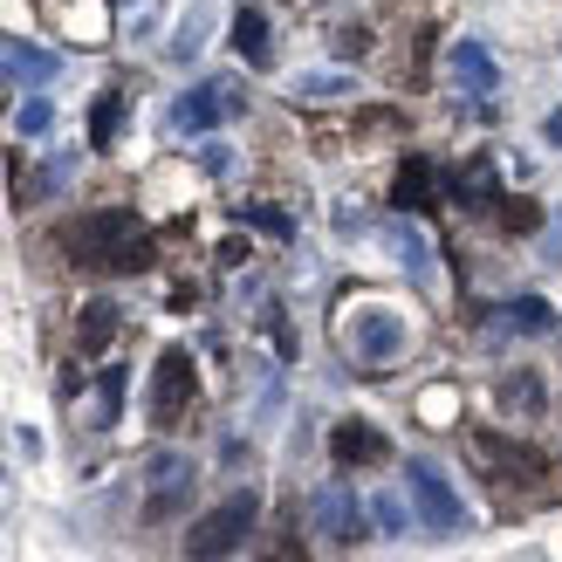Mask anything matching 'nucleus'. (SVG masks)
<instances>
[{"instance_id":"f257e3e1","label":"nucleus","mask_w":562,"mask_h":562,"mask_svg":"<svg viewBox=\"0 0 562 562\" xmlns=\"http://www.w3.org/2000/svg\"><path fill=\"white\" fill-rule=\"evenodd\" d=\"M63 255L97 274H137V268H151V234L131 206H90L63 227Z\"/></svg>"},{"instance_id":"f03ea898","label":"nucleus","mask_w":562,"mask_h":562,"mask_svg":"<svg viewBox=\"0 0 562 562\" xmlns=\"http://www.w3.org/2000/svg\"><path fill=\"white\" fill-rule=\"evenodd\" d=\"M467 460H473V473H481V481L508 487V494H536V487L549 481V460L536 453V446H521V439L494 432V426L467 432Z\"/></svg>"},{"instance_id":"7ed1b4c3","label":"nucleus","mask_w":562,"mask_h":562,"mask_svg":"<svg viewBox=\"0 0 562 562\" xmlns=\"http://www.w3.org/2000/svg\"><path fill=\"white\" fill-rule=\"evenodd\" d=\"M255 521H261V494H255V487H240V494H227L220 508H206L200 521H192L186 555H234L247 536H255Z\"/></svg>"},{"instance_id":"20e7f679","label":"nucleus","mask_w":562,"mask_h":562,"mask_svg":"<svg viewBox=\"0 0 562 562\" xmlns=\"http://www.w3.org/2000/svg\"><path fill=\"white\" fill-rule=\"evenodd\" d=\"M363 521H371V508L357 501L350 481H323L316 494H308V528H316L323 549H357L363 542Z\"/></svg>"},{"instance_id":"39448f33","label":"nucleus","mask_w":562,"mask_h":562,"mask_svg":"<svg viewBox=\"0 0 562 562\" xmlns=\"http://www.w3.org/2000/svg\"><path fill=\"white\" fill-rule=\"evenodd\" d=\"M405 487H412V508H418V521H426L432 536H453V528H467V501H460L453 481L439 473V460H412V467H405Z\"/></svg>"},{"instance_id":"423d86ee","label":"nucleus","mask_w":562,"mask_h":562,"mask_svg":"<svg viewBox=\"0 0 562 562\" xmlns=\"http://www.w3.org/2000/svg\"><path fill=\"white\" fill-rule=\"evenodd\" d=\"M247 110V97H240V82L234 76H206V82H192V90L179 97V110H172V124L186 131V137H206L213 124H227V117H240Z\"/></svg>"},{"instance_id":"0eeeda50","label":"nucleus","mask_w":562,"mask_h":562,"mask_svg":"<svg viewBox=\"0 0 562 562\" xmlns=\"http://www.w3.org/2000/svg\"><path fill=\"white\" fill-rule=\"evenodd\" d=\"M192 391H200V378H192V350L172 344L158 357V378H151V426H179V412L192 405Z\"/></svg>"},{"instance_id":"6e6552de","label":"nucleus","mask_w":562,"mask_h":562,"mask_svg":"<svg viewBox=\"0 0 562 562\" xmlns=\"http://www.w3.org/2000/svg\"><path fill=\"white\" fill-rule=\"evenodd\" d=\"M350 350H357L363 363H391V357L405 350V316H398V308H384V302L357 308V323H350Z\"/></svg>"},{"instance_id":"1a4fd4ad","label":"nucleus","mask_w":562,"mask_h":562,"mask_svg":"<svg viewBox=\"0 0 562 562\" xmlns=\"http://www.w3.org/2000/svg\"><path fill=\"white\" fill-rule=\"evenodd\" d=\"M145 481H151V501H145V515L151 521H165L186 501V487H192V460L186 453H151L145 460Z\"/></svg>"},{"instance_id":"9d476101","label":"nucleus","mask_w":562,"mask_h":562,"mask_svg":"<svg viewBox=\"0 0 562 562\" xmlns=\"http://www.w3.org/2000/svg\"><path fill=\"white\" fill-rule=\"evenodd\" d=\"M446 69H453V82L467 97H501V63L487 55V42H453V55H446Z\"/></svg>"},{"instance_id":"9b49d317","label":"nucleus","mask_w":562,"mask_h":562,"mask_svg":"<svg viewBox=\"0 0 562 562\" xmlns=\"http://www.w3.org/2000/svg\"><path fill=\"white\" fill-rule=\"evenodd\" d=\"M378 240L391 247V261H398L412 281H432V240L412 227V213H398V220H384L378 227Z\"/></svg>"},{"instance_id":"f8f14e48","label":"nucleus","mask_w":562,"mask_h":562,"mask_svg":"<svg viewBox=\"0 0 562 562\" xmlns=\"http://www.w3.org/2000/svg\"><path fill=\"white\" fill-rule=\"evenodd\" d=\"M329 453L344 460V467H378L391 446H384V432L371 426V418H344V426L329 432Z\"/></svg>"},{"instance_id":"ddd939ff","label":"nucleus","mask_w":562,"mask_h":562,"mask_svg":"<svg viewBox=\"0 0 562 562\" xmlns=\"http://www.w3.org/2000/svg\"><path fill=\"white\" fill-rule=\"evenodd\" d=\"M55 69H63V55H48V48H35V42L8 35V90H14V97H21V90H42Z\"/></svg>"},{"instance_id":"4468645a","label":"nucleus","mask_w":562,"mask_h":562,"mask_svg":"<svg viewBox=\"0 0 562 562\" xmlns=\"http://www.w3.org/2000/svg\"><path fill=\"white\" fill-rule=\"evenodd\" d=\"M432 158L426 151H412L405 165H398V179H391V206H398V213H426L432 206Z\"/></svg>"},{"instance_id":"2eb2a0df","label":"nucleus","mask_w":562,"mask_h":562,"mask_svg":"<svg viewBox=\"0 0 562 562\" xmlns=\"http://www.w3.org/2000/svg\"><path fill=\"white\" fill-rule=\"evenodd\" d=\"M117 329H124L117 302H82V316H76V344H82V357L110 350V344H117Z\"/></svg>"},{"instance_id":"dca6fc26","label":"nucleus","mask_w":562,"mask_h":562,"mask_svg":"<svg viewBox=\"0 0 562 562\" xmlns=\"http://www.w3.org/2000/svg\"><path fill=\"white\" fill-rule=\"evenodd\" d=\"M234 55L247 69H268L274 63V42H268V14L261 8H240L234 14Z\"/></svg>"},{"instance_id":"f3484780","label":"nucleus","mask_w":562,"mask_h":562,"mask_svg":"<svg viewBox=\"0 0 562 562\" xmlns=\"http://www.w3.org/2000/svg\"><path fill=\"white\" fill-rule=\"evenodd\" d=\"M494 316H501L494 329H508V336H515V329H521V336H549V329H555V308H549L542 295H515V302H501Z\"/></svg>"},{"instance_id":"a211bd4d","label":"nucleus","mask_w":562,"mask_h":562,"mask_svg":"<svg viewBox=\"0 0 562 562\" xmlns=\"http://www.w3.org/2000/svg\"><path fill=\"white\" fill-rule=\"evenodd\" d=\"M453 200H460L467 213H487V206H501V192H494V165H487V158H473L467 172H453Z\"/></svg>"},{"instance_id":"6ab92c4d","label":"nucleus","mask_w":562,"mask_h":562,"mask_svg":"<svg viewBox=\"0 0 562 562\" xmlns=\"http://www.w3.org/2000/svg\"><path fill=\"white\" fill-rule=\"evenodd\" d=\"M336 97H357L350 69H308V76H295V103H336Z\"/></svg>"},{"instance_id":"aec40b11","label":"nucleus","mask_w":562,"mask_h":562,"mask_svg":"<svg viewBox=\"0 0 562 562\" xmlns=\"http://www.w3.org/2000/svg\"><path fill=\"white\" fill-rule=\"evenodd\" d=\"M206 35H213V8H186L179 27H172V42H165V55H172V63H192V55L206 48Z\"/></svg>"},{"instance_id":"412c9836","label":"nucleus","mask_w":562,"mask_h":562,"mask_svg":"<svg viewBox=\"0 0 562 562\" xmlns=\"http://www.w3.org/2000/svg\"><path fill=\"white\" fill-rule=\"evenodd\" d=\"M117 124H124V90H103L97 97V117H90V151L117 145Z\"/></svg>"},{"instance_id":"4be33fe9","label":"nucleus","mask_w":562,"mask_h":562,"mask_svg":"<svg viewBox=\"0 0 562 562\" xmlns=\"http://www.w3.org/2000/svg\"><path fill=\"white\" fill-rule=\"evenodd\" d=\"M110 426H124V371L117 363L97 378V432H110Z\"/></svg>"},{"instance_id":"5701e85b","label":"nucleus","mask_w":562,"mask_h":562,"mask_svg":"<svg viewBox=\"0 0 562 562\" xmlns=\"http://www.w3.org/2000/svg\"><path fill=\"white\" fill-rule=\"evenodd\" d=\"M501 405L536 418V412H542V378H536V371H508V378H501Z\"/></svg>"},{"instance_id":"b1692460","label":"nucleus","mask_w":562,"mask_h":562,"mask_svg":"<svg viewBox=\"0 0 562 562\" xmlns=\"http://www.w3.org/2000/svg\"><path fill=\"white\" fill-rule=\"evenodd\" d=\"M234 220H240V227H261L268 240H289V234H295V220L281 213V206H240Z\"/></svg>"},{"instance_id":"393cba45","label":"nucleus","mask_w":562,"mask_h":562,"mask_svg":"<svg viewBox=\"0 0 562 562\" xmlns=\"http://www.w3.org/2000/svg\"><path fill=\"white\" fill-rule=\"evenodd\" d=\"M76 165H82V151H55V158L42 165V179H35V192H42V200H55V192H63V186L76 179Z\"/></svg>"},{"instance_id":"a878e982","label":"nucleus","mask_w":562,"mask_h":562,"mask_svg":"<svg viewBox=\"0 0 562 562\" xmlns=\"http://www.w3.org/2000/svg\"><path fill=\"white\" fill-rule=\"evenodd\" d=\"M48 124H55V103H48V97H21V103H14V131H21V137H42Z\"/></svg>"},{"instance_id":"bb28decb","label":"nucleus","mask_w":562,"mask_h":562,"mask_svg":"<svg viewBox=\"0 0 562 562\" xmlns=\"http://www.w3.org/2000/svg\"><path fill=\"white\" fill-rule=\"evenodd\" d=\"M371 521L384 528V536H405V528H412V508H405V494H378V501H371Z\"/></svg>"},{"instance_id":"cd10ccee","label":"nucleus","mask_w":562,"mask_h":562,"mask_svg":"<svg viewBox=\"0 0 562 562\" xmlns=\"http://www.w3.org/2000/svg\"><path fill=\"white\" fill-rule=\"evenodd\" d=\"M261 329L274 336V350H281V363H295V357H302V344H295V329H289V316H281V308H261Z\"/></svg>"},{"instance_id":"c85d7f7f","label":"nucleus","mask_w":562,"mask_h":562,"mask_svg":"<svg viewBox=\"0 0 562 562\" xmlns=\"http://www.w3.org/2000/svg\"><path fill=\"white\" fill-rule=\"evenodd\" d=\"M200 172L206 179H227L234 172V145H227V137H206V145H200Z\"/></svg>"},{"instance_id":"c756f323","label":"nucleus","mask_w":562,"mask_h":562,"mask_svg":"<svg viewBox=\"0 0 562 562\" xmlns=\"http://www.w3.org/2000/svg\"><path fill=\"white\" fill-rule=\"evenodd\" d=\"M501 227H508V234H536V227H542V206H528V200H501Z\"/></svg>"},{"instance_id":"7c9ffc66","label":"nucleus","mask_w":562,"mask_h":562,"mask_svg":"<svg viewBox=\"0 0 562 562\" xmlns=\"http://www.w3.org/2000/svg\"><path fill=\"white\" fill-rule=\"evenodd\" d=\"M542 261H549V268H562V206L549 213V234H542Z\"/></svg>"},{"instance_id":"2f4dec72","label":"nucleus","mask_w":562,"mask_h":562,"mask_svg":"<svg viewBox=\"0 0 562 562\" xmlns=\"http://www.w3.org/2000/svg\"><path fill=\"white\" fill-rule=\"evenodd\" d=\"M371 48V27H336V55H363Z\"/></svg>"},{"instance_id":"473e14b6","label":"nucleus","mask_w":562,"mask_h":562,"mask_svg":"<svg viewBox=\"0 0 562 562\" xmlns=\"http://www.w3.org/2000/svg\"><path fill=\"white\" fill-rule=\"evenodd\" d=\"M14 453L21 460H42V432L35 426H14Z\"/></svg>"},{"instance_id":"72a5a7b5","label":"nucleus","mask_w":562,"mask_h":562,"mask_svg":"<svg viewBox=\"0 0 562 562\" xmlns=\"http://www.w3.org/2000/svg\"><path fill=\"white\" fill-rule=\"evenodd\" d=\"M542 137H549L555 151H562V110H549V117H542Z\"/></svg>"},{"instance_id":"f704fd0d","label":"nucleus","mask_w":562,"mask_h":562,"mask_svg":"<svg viewBox=\"0 0 562 562\" xmlns=\"http://www.w3.org/2000/svg\"><path fill=\"white\" fill-rule=\"evenodd\" d=\"M117 8H131V0H117Z\"/></svg>"}]
</instances>
